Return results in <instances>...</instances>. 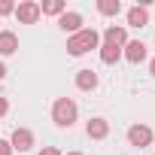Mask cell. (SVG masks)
<instances>
[{
  "instance_id": "6da1fadb",
  "label": "cell",
  "mask_w": 155,
  "mask_h": 155,
  "mask_svg": "<svg viewBox=\"0 0 155 155\" xmlns=\"http://www.w3.org/2000/svg\"><path fill=\"white\" fill-rule=\"evenodd\" d=\"M97 43H101L97 31H94V28H82L79 34H73V37L67 40V52H70V55H85V52L97 49Z\"/></svg>"
},
{
  "instance_id": "7a4b0ae2",
  "label": "cell",
  "mask_w": 155,
  "mask_h": 155,
  "mask_svg": "<svg viewBox=\"0 0 155 155\" xmlns=\"http://www.w3.org/2000/svg\"><path fill=\"white\" fill-rule=\"evenodd\" d=\"M52 119H55L58 128H70V125L76 122V104H73L70 97H58L55 107H52Z\"/></svg>"
},
{
  "instance_id": "3957f363",
  "label": "cell",
  "mask_w": 155,
  "mask_h": 155,
  "mask_svg": "<svg viewBox=\"0 0 155 155\" xmlns=\"http://www.w3.org/2000/svg\"><path fill=\"white\" fill-rule=\"evenodd\" d=\"M128 143L137 146V149L149 146V143H152V128H149V125H131V128H128Z\"/></svg>"
},
{
  "instance_id": "277c9868",
  "label": "cell",
  "mask_w": 155,
  "mask_h": 155,
  "mask_svg": "<svg viewBox=\"0 0 155 155\" xmlns=\"http://www.w3.org/2000/svg\"><path fill=\"white\" fill-rule=\"evenodd\" d=\"M40 15H43V12H40V3H34V0H25V3L15 6V18H18L21 25H34Z\"/></svg>"
},
{
  "instance_id": "5b68a950",
  "label": "cell",
  "mask_w": 155,
  "mask_h": 155,
  "mask_svg": "<svg viewBox=\"0 0 155 155\" xmlns=\"http://www.w3.org/2000/svg\"><path fill=\"white\" fill-rule=\"evenodd\" d=\"M9 146H12V152H15V149H18V152H28V149L34 146V134H31L28 128H15V131H12Z\"/></svg>"
},
{
  "instance_id": "8992f818",
  "label": "cell",
  "mask_w": 155,
  "mask_h": 155,
  "mask_svg": "<svg viewBox=\"0 0 155 155\" xmlns=\"http://www.w3.org/2000/svg\"><path fill=\"white\" fill-rule=\"evenodd\" d=\"M58 28L67 31L70 37L79 34V31H82V15H79V12H64V15H58Z\"/></svg>"
},
{
  "instance_id": "52a82bcc",
  "label": "cell",
  "mask_w": 155,
  "mask_h": 155,
  "mask_svg": "<svg viewBox=\"0 0 155 155\" xmlns=\"http://www.w3.org/2000/svg\"><path fill=\"white\" fill-rule=\"evenodd\" d=\"M122 49H125L122 55H125L131 64H140V61L146 58V43H140V40H131V43H125Z\"/></svg>"
},
{
  "instance_id": "ba28073f",
  "label": "cell",
  "mask_w": 155,
  "mask_h": 155,
  "mask_svg": "<svg viewBox=\"0 0 155 155\" xmlns=\"http://www.w3.org/2000/svg\"><path fill=\"white\" fill-rule=\"evenodd\" d=\"M76 88L79 91H94L97 88V73L94 70H79L76 73Z\"/></svg>"
},
{
  "instance_id": "9c48e42d",
  "label": "cell",
  "mask_w": 155,
  "mask_h": 155,
  "mask_svg": "<svg viewBox=\"0 0 155 155\" xmlns=\"http://www.w3.org/2000/svg\"><path fill=\"white\" fill-rule=\"evenodd\" d=\"M104 43H110V46H125V43H128V31H125V28L110 25V28H107V34H104Z\"/></svg>"
},
{
  "instance_id": "30bf717a",
  "label": "cell",
  "mask_w": 155,
  "mask_h": 155,
  "mask_svg": "<svg viewBox=\"0 0 155 155\" xmlns=\"http://www.w3.org/2000/svg\"><path fill=\"white\" fill-rule=\"evenodd\" d=\"M85 134H88L91 140H104V137L110 134V125H107L104 119H91V122L85 125Z\"/></svg>"
},
{
  "instance_id": "8fae6325",
  "label": "cell",
  "mask_w": 155,
  "mask_h": 155,
  "mask_svg": "<svg viewBox=\"0 0 155 155\" xmlns=\"http://www.w3.org/2000/svg\"><path fill=\"white\" fill-rule=\"evenodd\" d=\"M18 52V37L12 31H0V55H12Z\"/></svg>"
},
{
  "instance_id": "7c38bea8",
  "label": "cell",
  "mask_w": 155,
  "mask_h": 155,
  "mask_svg": "<svg viewBox=\"0 0 155 155\" xmlns=\"http://www.w3.org/2000/svg\"><path fill=\"white\" fill-rule=\"evenodd\" d=\"M146 21H149L146 6H131V9H128V25H131V28H143Z\"/></svg>"
},
{
  "instance_id": "4fadbf2b",
  "label": "cell",
  "mask_w": 155,
  "mask_h": 155,
  "mask_svg": "<svg viewBox=\"0 0 155 155\" xmlns=\"http://www.w3.org/2000/svg\"><path fill=\"white\" fill-rule=\"evenodd\" d=\"M119 58H122V46H110V43L101 46V61L104 64H116Z\"/></svg>"
},
{
  "instance_id": "5bb4252c",
  "label": "cell",
  "mask_w": 155,
  "mask_h": 155,
  "mask_svg": "<svg viewBox=\"0 0 155 155\" xmlns=\"http://www.w3.org/2000/svg\"><path fill=\"white\" fill-rule=\"evenodd\" d=\"M40 12H43V15H64L67 6H64V0H49V3L40 6Z\"/></svg>"
},
{
  "instance_id": "9a60e30c",
  "label": "cell",
  "mask_w": 155,
  "mask_h": 155,
  "mask_svg": "<svg viewBox=\"0 0 155 155\" xmlns=\"http://www.w3.org/2000/svg\"><path fill=\"white\" fill-rule=\"evenodd\" d=\"M119 9H122L119 0H97V12L101 15H119Z\"/></svg>"
},
{
  "instance_id": "2e32d148",
  "label": "cell",
  "mask_w": 155,
  "mask_h": 155,
  "mask_svg": "<svg viewBox=\"0 0 155 155\" xmlns=\"http://www.w3.org/2000/svg\"><path fill=\"white\" fill-rule=\"evenodd\" d=\"M15 12V3H9V0H0V15H9Z\"/></svg>"
},
{
  "instance_id": "e0dca14e",
  "label": "cell",
  "mask_w": 155,
  "mask_h": 155,
  "mask_svg": "<svg viewBox=\"0 0 155 155\" xmlns=\"http://www.w3.org/2000/svg\"><path fill=\"white\" fill-rule=\"evenodd\" d=\"M0 155H12V146H9V140H0Z\"/></svg>"
},
{
  "instance_id": "ac0fdd59",
  "label": "cell",
  "mask_w": 155,
  "mask_h": 155,
  "mask_svg": "<svg viewBox=\"0 0 155 155\" xmlns=\"http://www.w3.org/2000/svg\"><path fill=\"white\" fill-rule=\"evenodd\" d=\"M6 113H9V104H6V97H0V119H3Z\"/></svg>"
},
{
  "instance_id": "d6986e66",
  "label": "cell",
  "mask_w": 155,
  "mask_h": 155,
  "mask_svg": "<svg viewBox=\"0 0 155 155\" xmlns=\"http://www.w3.org/2000/svg\"><path fill=\"white\" fill-rule=\"evenodd\" d=\"M40 155H61V152H58V149H55V146H46V149H43V152H40Z\"/></svg>"
},
{
  "instance_id": "ffe728a7",
  "label": "cell",
  "mask_w": 155,
  "mask_h": 155,
  "mask_svg": "<svg viewBox=\"0 0 155 155\" xmlns=\"http://www.w3.org/2000/svg\"><path fill=\"white\" fill-rule=\"evenodd\" d=\"M3 76H6V67H3V61H0V79H3Z\"/></svg>"
},
{
  "instance_id": "44dd1931",
  "label": "cell",
  "mask_w": 155,
  "mask_h": 155,
  "mask_svg": "<svg viewBox=\"0 0 155 155\" xmlns=\"http://www.w3.org/2000/svg\"><path fill=\"white\" fill-rule=\"evenodd\" d=\"M149 73H152V76H155V58H152V64H149Z\"/></svg>"
},
{
  "instance_id": "7402d4cb",
  "label": "cell",
  "mask_w": 155,
  "mask_h": 155,
  "mask_svg": "<svg viewBox=\"0 0 155 155\" xmlns=\"http://www.w3.org/2000/svg\"><path fill=\"white\" fill-rule=\"evenodd\" d=\"M67 155H82V152H67Z\"/></svg>"
}]
</instances>
